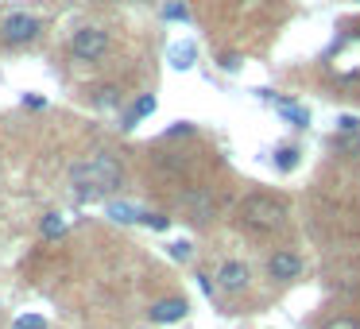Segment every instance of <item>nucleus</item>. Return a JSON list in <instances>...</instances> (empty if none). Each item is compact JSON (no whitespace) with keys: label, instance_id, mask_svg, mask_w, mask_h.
Masks as SVG:
<instances>
[{"label":"nucleus","instance_id":"obj_23","mask_svg":"<svg viewBox=\"0 0 360 329\" xmlns=\"http://www.w3.org/2000/svg\"><path fill=\"white\" fill-rule=\"evenodd\" d=\"M24 105H27V109H47V97H39V93H27V97H24Z\"/></svg>","mask_w":360,"mask_h":329},{"label":"nucleus","instance_id":"obj_14","mask_svg":"<svg viewBox=\"0 0 360 329\" xmlns=\"http://www.w3.org/2000/svg\"><path fill=\"white\" fill-rule=\"evenodd\" d=\"M39 228H43V236H63L66 233V217H63V213H47Z\"/></svg>","mask_w":360,"mask_h":329},{"label":"nucleus","instance_id":"obj_5","mask_svg":"<svg viewBox=\"0 0 360 329\" xmlns=\"http://www.w3.org/2000/svg\"><path fill=\"white\" fill-rule=\"evenodd\" d=\"M39 32H43V24H39L35 16H27V12H12V16L0 24V35H4V43H32Z\"/></svg>","mask_w":360,"mask_h":329},{"label":"nucleus","instance_id":"obj_19","mask_svg":"<svg viewBox=\"0 0 360 329\" xmlns=\"http://www.w3.org/2000/svg\"><path fill=\"white\" fill-rule=\"evenodd\" d=\"M143 225L159 228V233H167L171 228V217H163V213H143Z\"/></svg>","mask_w":360,"mask_h":329},{"label":"nucleus","instance_id":"obj_21","mask_svg":"<svg viewBox=\"0 0 360 329\" xmlns=\"http://www.w3.org/2000/svg\"><path fill=\"white\" fill-rule=\"evenodd\" d=\"M171 256L179 259V264H186V259H190V240H174L171 244Z\"/></svg>","mask_w":360,"mask_h":329},{"label":"nucleus","instance_id":"obj_8","mask_svg":"<svg viewBox=\"0 0 360 329\" xmlns=\"http://www.w3.org/2000/svg\"><path fill=\"white\" fill-rule=\"evenodd\" d=\"M186 314H190L186 298H163V302L151 306V321H155V325H174V321H182Z\"/></svg>","mask_w":360,"mask_h":329},{"label":"nucleus","instance_id":"obj_16","mask_svg":"<svg viewBox=\"0 0 360 329\" xmlns=\"http://www.w3.org/2000/svg\"><path fill=\"white\" fill-rule=\"evenodd\" d=\"M321 329H360V318H352V314H337V318H329Z\"/></svg>","mask_w":360,"mask_h":329},{"label":"nucleus","instance_id":"obj_13","mask_svg":"<svg viewBox=\"0 0 360 329\" xmlns=\"http://www.w3.org/2000/svg\"><path fill=\"white\" fill-rule=\"evenodd\" d=\"M271 163L279 167V171H295V167H298V148H287V143H283V148H275Z\"/></svg>","mask_w":360,"mask_h":329},{"label":"nucleus","instance_id":"obj_7","mask_svg":"<svg viewBox=\"0 0 360 329\" xmlns=\"http://www.w3.org/2000/svg\"><path fill=\"white\" fill-rule=\"evenodd\" d=\"M267 275H271L275 283L298 279V275H302V256H298V252H290V248L271 252V259H267Z\"/></svg>","mask_w":360,"mask_h":329},{"label":"nucleus","instance_id":"obj_9","mask_svg":"<svg viewBox=\"0 0 360 329\" xmlns=\"http://www.w3.org/2000/svg\"><path fill=\"white\" fill-rule=\"evenodd\" d=\"M167 63H171V70L186 74L190 66L198 63V43H194V39H179V43H171V47H167Z\"/></svg>","mask_w":360,"mask_h":329},{"label":"nucleus","instance_id":"obj_20","mask_svg":"<svg viewBox=\"0 0 360 329\" xmlns=\"http://www.w3.org/2000/svg\"><path fill=\"white\" fill-rule=\"evenodd\" d=\"M163 20H190L186 4H167V8H163Z\"/></svg>","mask_w":360,"mask_h":329},{"label":"nucleus","instance_id":"obj_12","mask_svg":"<svg viewBox=\"0 0 360 329\" xmlns=\"http://www.w3.org/2000/svg\"><path fill=\"white\" fill-rule=\"evenodd\" d=\"M105 213H109L117 225H140V221H143L140 209H132V205H120V202H109V205H105Z\"/></svg>","mask_w":360,"mask_h":329},{"label":"nucleus","instance_id":"obj_11","mask_svg":"<svg viewBox=\"0 0 360 329\" xmlns=\"http://www.w3.org/2000/svg\"><path fill=\"white\" fill-rule=\"evenodd\" d=\"M151 112H155V97H151V93H143L140 101H136L132 109L124 112V128H136L143 117H151Z\"/></svg>","mask_w":360,"mask_h":329},{"label":"nucleus","instance_id":"obj_18","mask_svg":"<svg viewBox=\"0 0 360 329\" xmlns=\"http://www.w3.org/2000/svg\"><path fill=\"white\" fill-rule=\"evenodd\" d=\"M97 105H101V109H117L120 105V89H101V93H97Z\"/></svg>","mask_w":360,"mask_h":329},{"label":"nucleus","instance_id":"obj_4","mask_svg":"<svg viewBox=\"0 0 360 329\" xmlns=\"http://www.w3.org/2000/svg\"><path fill=\"white\" fill-rule=\"evenodd\" d=\"M329 70L337 78H360V35H349V39L337 43L333 55H329Z\"/></svg>","mask_w":360,"mask_h":329},{"label":"nucleus","instance_id":"obj_24","mask_svg":"<svg viewBox=\"0 0 360 329\" xmlns=\"http://www.w3.org/2000/svg\"><path fill=\"white\" fill-rule=\"evenodd\" d=\"M221 70H240V58H236V55H221Z\"/></svg>","mask_w":360,"mask_h":329},{"label":"nucleus","instance_id":"obj_2","mask_svg":"<svg viewBox=\"0 0 360 329\" xmlns=\"http://www.w3.org/2000/svg\"><path fill=\"white\" fill-rule=\"evenodd\" d=\"M287 217H290V205L275 194H252L240 205V221L252 233H279L287 225Z\"/></svg>","mask_w":360,"mask_h":329},{"label":"nucleus","instance_id":"obj_6","mask_svg":"<svg viewBox=\"0 0 360 329\" xmlns=\"http://www.w3.org/2000/svg\"><path fill=\"white\" fill-rule=\"evenodd\" d=\"M252 283V271L244 259H225V264L217 267V287L225 290V295H244Z\"/></svg>","mask_w":360,"mask_h":329},{"label":"nucleus","instance_id":"obj_22","mask_svg":"<svg viewBox=\"0 0 360 329\" xmlns=\"http://www.w3.org/2000/svg\"><path fill=\"white\" fill-rule=\"evenodd\" d=\"M198 287H202V295H205V298H213V295H217V287H213V279H210V275H198Z\"/></svg>","mask_w":360,"mask_h":329},{"label":"nucleus","instance_id":"obj_1","mask_svg":"<svg viewBox=\"0 0 360 329\" xmlns=\"http://www.w3.org/2000/svg\"><path fill=\"white\" fill-rule=\"evenodd\" d=\"M70 186L78 190L82 198H105V194H117L124 186V167H120L117 155H89L82 163H74L70 171Z\"/></svg>","mask_w":360,"mask_h":329},{"label":"nucleus","instance_id":"obj_10","mask_svg":"<svg viewBox=\"0 0 360 329\" xmlns=\"http://www.w3.org/2000/svg\"><path fill=\"white\" fill-rule=\"evenodd\" d=\"M271 105H275V109H279L287 120H295V128H310V112H306L302 105H295V101H283V97H275Z\"/></svg>","mask_w":360,"mask_h":329},{"label":"nucleus","instance_id":"obj_17","mask_svg":"<svg viewBox=\"0 0 360 329\" xmlns=\"http://www.w3.org/2000/svg\"><path fill=\"white\" fill-rule=\"evenodd\" d=\"M337 128H341V136H360V117H337Z\"/></svg>","mask_w":360,"mask_h":329},{"label":"nucleus","instance_id":"obj_15","mask_svg":"<svg viewBox=\"0 0 360 329\" xmlns=\"http://www.w3.org/2000/svg\"><path fill=\"white\" fill-rule=\"evenodd\" d=\"M12 329H47V318H39V314H20L12 321Z\"/></svg>","mask_w":360,"mask_h":329},{"label":"nucleus","instance_id":"obj_3","mask_svg":"<svg viewBox=\"0 0 360 329\" xmlns=\"http://www.w3.org/2000/svg\"><path fill=\"white\" fill-rule=\"evenodd\" d=\"M105 51H109V32L105 27H82V32H74L70 55L78 63H97V58H105Z\"/></svg>","mask_w":360,"mask_h":329}]
</instances>
